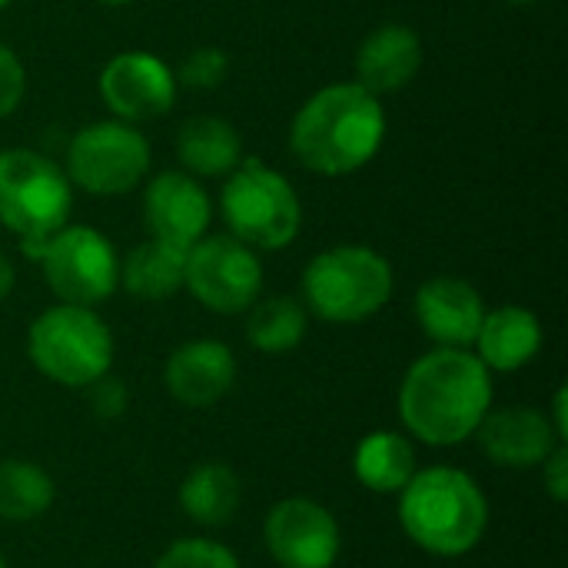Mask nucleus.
I'll return each instance as SVG.
<instances>
[{
  "label": "nucleus",
  "instance_id": "7ed1b4c3",
  "mask_svg": "<svg viewBox=\"0 0 568 568\" xmlns=\"http://www.w3.org/2000/svg\"><path fill=\"white\" fill-rule=\"evenodd\" d=\"M396 496V516L403 532L429 556H469L489 529L486 493L469 473L456 466L416 469V476Z\"/></svg>",
  "mask_w": 568,
  "mask_h": 568
},
{
  "label": "nucleus",
  "instance_id": "f704fd0d",
  "mask_svg": "<svg viewBox=\"0 0 568 568\" xmlns=\"http://www.w3.org/2000/svg\"><path fill=\"white\" fill-rule=\"evenodd\" d=\"M7 3H10V0H0V10H3V7H7Z\"/></svg>",
  "mask_w": 568,
  "mask_h": 568
},
{
  "label": "nucleus",
  "instance_id": "423d86ee",
  "mask_svg": "<svg viewBox=\"0 0 568 568\" xmlns=\"http://www.w3.org/2000/svg\"><path fill=\"white\" fill-rule=\"evenodd\" d=\"M226 176L220 206L230 236L250 250H286L303 230V203L293 183L256 156L240 160Z\"/></svg>",
  "mask_w": 568,
  "mask_h": 568
},
{
  "label": "nucleus",
  "instance_id": "c85d7f7f",
  "mask_svg": "<svg viewBox=\"0 0 568 568\" xmlns=\"http://www.w3.org/2000/svg\"><path fill=\"white\" fill-rule=\"evenodd\" d=\"M542 483H546V493L556 499V503H566L568 499V449L566 443H559L546 463H542Z\"/></svg>",
  "mask_w": 568,
  "mask_h": 568
},
{
  "label": "nucleus",
  "instance_id": "72a5a7b5",
  "mask_svg": "<svg viewBox=\"0 0 568 568\" xmlns=\"http://www.w3.org/2000/svg\"><path fill=\"white\" fill-rule=\"evenodd\" d=\"M0 568H7V559H3V552H0Z\"/></svg>",
  "mask_w": 568,
  "mask_h": 568
},
{
  "label": "nucleus",
  "instance_id": "c756f323",
  "mask_svg": "<svg viewBox=\"0 0 568 568\" xmlns=\"http://www.w3.org/2000/svg\"><path fill=\"white\" fill-rule=\"evenodd\" d=\"M566 386L556 393V399H552V413H546L549 416V423H552V429H556V436H559V443H566L568 439V406H566Z\"/></svg>",
  "mask_w": 568,
  "mask_h": 568
},
{
  "label": "nucleus",
  "instance_id": "0eeeda50",
  "mask_svg": "<svg viewBox=\"0 0 568 568\" xmlns=\"http://www.w3.org/2000/svg\"><path fill=\"white\" fill-rule=\"evenodd\" d=\"M73 186L67 173L37 150H0V226L20 240H47L67 226Z\"/></svg>",
  "mask_w": 568,
  "mask_h": 568
},
{
  "label": "nucleus",
  "instance_id": "473e14b6",
  "mask_svg": "<svg viewBox=\"0 0 568 568\" xmlns=\"http://www.w3.org/2000/svg\"><path fill=\"white\" fill-rule=\"evenodd\" d=\"M506 3H539V0H506Z\"/></svg>",
  "mask_w": 568,
  "mask_h": 568
},
{
  "label": "nucleus",
  "instance_id": "393cba45",
  "mask_svg": "<svg viewBox=\"0 0 568 568\" xmlns=\"http://www.w3.org/2000/svg\"><path fill=\"white\" fill-rule=\"evenodd\" d=\"M153 568H240L236 556L216 542V539H176L170 549H163V556L156 559Z\"/></svg>",
  "mask_w": 568,
  "mask_h": 568
},
{
  "label": "nucleus",
  "instance_id": "1a4fd4ad",
  "mask_svg": "<svg viewBox=\"0 0 568 568\" xmlns=\"http://www.w3.org/2000/svg\"><path fill=\"white\" fill-rule=\"evenodd\" d=\"M183 290H190L210 313L240 316L263 293V263L256 250L230 233L203 236L186 250Z\"/></svg>",
  "mask_w": 568,
  "mask_h": 568
},
{
  "label": "nucleus",
  "instance_id": "cd10ccee",
  "mask_svg": "<svg viewBox=\"0 0 568 568\" xmlns=\"http://www.w3.org/2000/svg\"><path fill=\"white\" fill-rule=\"evenodd\" d=\"M87 403H90V409H93L100 419H116V416L126 413L130 396H126V386L106 373V376H100L97 383L87 386Z\"/></svg>",
  "mask_w": 568,
  "mask_h": 568
},
{
  "label": "nucleus",
  "instance_id": "39448f33",
  "mask_svg": "<svg viewBox=\"0 0 568 568\" xmlns=\"http://www.w3.org/2000/svg\"><path fill=\"white\" fill-rule=\"evenodd\" d=\"M27 356L50 383L87 389L113 366V333L93 306L60 303L30 323Z\"/></svg>",
  "mask_w": 568,
  "mask_h": 568
},
{
  "label": "nucleus",
  "instance_id": "ddd939ff",
  "mask_svg": "<svg viewBox=\"0 0 568 568\" xmlns=\"http://www.w3.org/2000/svg\"><path fill=\"white\" fill-rule=\"evenodd\" d=\"M210 216V196L193 180V173H160L143 193V223L150 240L170 243L176 250H190L196 240H203Z\"/></svg>",
  "mask_w": 568,
  "mask_h": 568
},
{
  "label": "nucleus",
  "instance_id": "2eb2a0df",
  "mask_svg": "<svg viewBox=\"0 0 568 568\" xmlns=\"http://www.w3.org/2000/svg\"><path fill=\"white\" fill-rule=\"evenodd\" d=\"M479 449L506 469H536L559 446L549 416L536 406L489 409L476 429Z\"/></svg>",
  "mask_w": 568,
  "mask_h": 568
},
{
  "label": "nucleus",
  "instance_id": "f03ea898",
  "mask_svg": "<svg viewBox=\"0 0 568 568\" xmlns=\"http://www.w3.org/2000/svg\"><path fill=\"white\" fill-rule=\"evenodd\" d=\"M386 136L379 97L359 83H333L316 90L293 116L290 150L320 176H346L366 166Z\"/></svg>",
  "mask_w": 568,
  "mask_h": 568
},
{
  "label": "nucleus",
  "instance_id": "f257e3e1",
  "mask_svg": "<svg viewBox=\"0 0 568 568\" xmlns=\"http://www.w3.org/2000/svg\"><path fill=\"white\" fill-rule=\"evenodd\" d=\"M396 409L413 439L459 446L493 409V373L469 349L436 346L406 369Z\"/></svg>",
  "mask_w": 568,
  "mask_h": 568
},
{
  "label": "nucleus",
  "instance_id": "2f4dec72",
  "mask_svg": "<svg viewBox=\"0 0 568 568\" xmlns=\"http://www.w3.org/2000/svg\"><path fill=\"white\" fill-rule=\"evenodd\" d=\"M100 3H106V7H123V3H133V0H100Z\"/></svg>",
  "mask_w": 568,
  "mask_h": 568
},
{
  "label": "nucleus",
  "instance_id": "9b49d317",
  "mask_svg": "<svg viewBox=\"0 0 568 568\" xmlns=\"http://www.w3.org/2000/svg\"><path fill=\"white\" fill-rule=\"evenodd\" d=\"M263 546L280 568H333L343 549V532L326 506L290 496L266 513Z\"/></svg>",
  "mask_w": 568,
  "mask_h": 568
},
{
  "label": "nucleus",
  "instance_id": "412c9836",
  "mask_svg": "<svg viewBox=\"0 0 568 568\" xmlns=\"http://www.w3.org/2000/svg\"><path fill=\"white\" fill-rule=\"evenodd\" d=\"M353 476L369 493H399L416 476V449L406 433L376 429L353 453Z\"/></svg>",
  "mask_w": 568,
  "mask_h": 568
},
{
  "label": "nucleus",
  "instance_id": "4be33fe9",
  "mask_svg": "<svg viewBox=\"0 0 568 568\" xmlns=\"http://www.w3.org/2000/svg\"><path fill=\"white\" fill-rule=\"evenodd\" d=\"M183 263L186 250H176L160 240H146L130 250V256L120 263V283L130 296L160 303L183 290Z\"/></svg>",
  "mask_w": 568,
  "mask_h": 568
},
{
  "label": "nucleus",
  "instance_id": "6e6552de",
  "mask_svg": "<svg viewBox=\"0 0 568 568\" xmlns=\"http://www.w3.org/2000/svg\"><path fill=\"white\" fill-rule=\"evenodd\" d=\"M150 170L146 136L123 120H100L73 133L67 146V180L93 196H120L140 186Z\"/></svg>",
  "mask_w": 568,
  "mask_h": 568
},
{
  "label": "nucleus",
  "instance_id": "f3484780",
  "mask_svg": "<svg viewBox=\"0 0 568 568\" xmlns=\"http://www.w3.org/2000/svg\"><path fill=\"white\" fill-rule=\"evenodd\" d=\"M423 67V40L403 23L376 27L356 50V83L369 93H396L416 80Z\"/></svg>",
  "mask_w": 568,
  "mask_h": 568
},
{
  "label": "nucleus",
  "instance_id": "5701e85b",
  "mask_svg": "<svg viewBox=\"0 0 568 568\" xmlns=\"http://www.w3.org/2000/svg\"><path fill=\"white\" fill-rule=\"evenodd\" d=\"M306 306L293 296L256 300L246 310V339L260 353H290L306 339Z\"/></svg>",
  "mask_w": 568,
  "mask_h": 568
},
{
  "label": "nucleus",
  "instance_id": "a211bd4d",
  "mask_svg": "<svg viewBox=\"0 0 568 568\" xmlns=\"http://www.w3.org/2000/svg\"><path fill=\"white\" fill-rule=\"evenodd\" d=\"M473 346H476V359L489 373H519L542 349V323L526 306L486 310Z\"/></svg>",
  "mask_w": 568,
  "mask_h": 568
},
{
  "label": "nucleus",
  "instance_id": "4468645a",
  "mask_svg": "<svg viewBox=\"0 0 568 568\" xmlns=\"http://www.w3.org/2000/svg\"><path fill=\"white\" fill-rule=\"evenodd\" d=\"M236 383V356L220 339H190L176 346L163 366L166 393L190 409L216 406Z\"/></svg>",
  "mask_w": 568,
  "mask_h": 568
},
{
  "label": "nucleus",
  "instance_id": "f8f14e48",
  "mask_svg": "<svg viewBox=\"0 0 568 568\" xmlns=\"http://www.w3.org/2000/svg\"><path fill=\"white\" fill-rule=\"evenodd\" d=\"M100 97L123 123L156 120L176 100V77L160 57L146 50H126L103 67Z\"/></svg>",
  "mask_w": 568,
  "mask_h": 568
},
{
  "label": "nucleus",
  "instance_id": "a878e982",
  "mask_svg": "<svg viewBox=\"0 0 568 568\" xmlns=\"http://www.w3.org/2000/svg\"><path fill=\"white\" fill-rule=\"evenodd\" d=\"M226 53L223 50H216V47H200V50H193L186 60H183V67H180V80L186 83V87H196V90H210V87H216L223 77H226ZM176 80V83H180Z\"/></svg>",
  "mask_w": 568,
  "mask_h": 568
},
{
  "label": "nucleus",
  "instance_id": "6ab92c4d",
  "mask_svg": "<svg viewBox=\"0 0 568 568\" xmlns=\"http://www.w3.org/2000/svg\"><path fill=\"white\" fill-rule=\"evenodd\" d=\"M243 503L240 476L223 463H203L180 483V509L203 529H223L236 519Z\"/></svg>",
  "mask_w": 568,
  "mask_h": 568
},
{
  "label": "nucleus",
  "instance_id": "b1692460",
  "mask_svg": "<svg viewBox=\"0 0 568 568\" xmlns=\"http://www.w3.org/2000/svg\"><path fill=\"white\" fill-rule=\"evenodd\" d=\"M57 486L50 473L30 459L0 463V519L3 523H33L53 506Z\"/></svg>",
  "mask_w": 568,
  "mask_h": 568
},
{
  "label": "nucleus",
  "instance_id": "9d476101",
  "mask_svg": "<svg viewBox=\"0 0 568 568\" xmlns=\"http://www.w3.org/2000/svg\"><path fill=\"white\" fill-rule=\"evenodd\" d=\"M43 276L60 303L97 306L120 283V260L110 240L93 226H60L43 253Z\"/></svg>",
  "mask_w": 568,
  "mask_h": 568
},
{
  "label": "nucleus",
  "instance_id": "aec40b11",
  "mask_svg": "<svg viewBox=\"0 0 568 568\" xmlns=\"http://www.w3.org/2000/svg\"><path fill=\"white\" fill-rule=\"evenodd\" d=\"M176 156L186 173L223 176L243 160V140L233 123L220 116H190L176 133Z\"/></svg>",
  "mask_w": 568,
  "mask_h": 568
},
{
  "label": "nucleus",
  "instance_id": "dca6fc26",
  "mask_svg": "<svg viewBox=\"0 0 568 568\" xmlns=\"http://www.w3.org/2000/svg\"><path fill=\"white\" fill-rule=\"evenodd\" d=\"M486 316L479 290L459 276H433L416 293V320L436 346L469 349Z\"/></svg>",
  "mask_w": 568,
  "mask_h": 568
},
{
  "label": "nucleus",
  "instance_id": "7c9ffc66",
  "mask_svg": "<svg viewBox=\"0 0 568 568\" xmlns=\"http://www.w3.org/2000/svg\"><path fill=\"white\" fill-rule=\"evenodd\" d=\"M13 283H17V273H13V263L0 253V303L13 293Z\"/></svg>",
  "mask_w": 568,
  "mask_h": 568
},
{
  "label": "nucleus",
  "instance_id": "20e7f679",
  "mask_svg": "<svg viewBox=\"0 0 568 568\" xmlns=\"http://www.w3.org/2000/svg\"><path fill=\"white\" fill-rule=\"evenodd\" d=\"M393 286L396 280L389 260L356 243L323 250L303 273L306 310L336 326L376 316L393 300Z\"/></svg>",
  "mask_w": 568,
  "mask_h": 568
},
{
  "label": "nucleus",
  "instance_id": "bb28decb",
  "mask_svg": "<svg viewBox=\"0 0 568 568\" xmlns=\"http://www.w3.org/2000/svg\"><path fill=\"white\" fill-rule=\"evenodd\" d=\"M23 90H27V73H23V63L20 57L0 43V120L10 116L20 100H23Z\"/></svg>",
  "mask_w": 568,
  "mask_h": 568
}]
</instances>
